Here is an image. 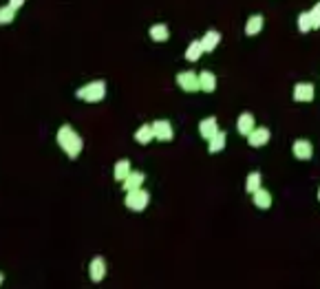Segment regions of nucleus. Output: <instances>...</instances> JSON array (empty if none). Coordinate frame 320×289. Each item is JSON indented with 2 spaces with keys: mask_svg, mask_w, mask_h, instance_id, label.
I'll return each instance as SVG.
<instances>
[{
  "mask_svg": "<svg viewBox=\"0 0 320 289\" xmlns=\"http://www.w3.org/2000/svg\"><path fill=\"white\" fill-rule=\"evenodd\" d=\"M148 34H150V38H153L155 42H166V40L170 38V29H168L166 24H153Z\"/></svg>",
  "mask_w": 320,
  "mask_h": 289,
  "instance_id": "6ab92c4d",
  "label": "nucleus"
},
{
  "mask_svg": "<svg viewBox=\"0 0 320 289\" xmlns=\"http://www.w3.org/2000/svg\"><path fill=\"white\" fill-rule=\"evenodd\" d=\"M254 121H256V119H254L252 113H241V115H239V121H236V130H239L241 135L248 137L249 133L256 128V124H254Z\"/></svg>",
  "mask_w": 320,
  "mask_h": 289,
  "instance_id": "9b49d317",
  "label": "nucleus"
},
{
  "mask_svg": "<svg viewBox=\"0 0 320 289\" xmlns=\"http://www.w3.org/2000/svg\"><path fill=\"white\" fill-rule=\"evenodd\" d=\"M2 280H5V276H2V274H0V285H2Z\"/></svg>",
  "mask_w": 320,
  "mask_h": 289,
  "instance_id": "bb28decb",
  "label": "nucleus"
},
{
  "mask_svg": "<svg viewBox=\"0 0 320 289\" xmlns=\"http://www.w3.org/2000/svg\"><path fill=\"white\" fill-rule=\"evenodd\" d=\"M143 179H146V174L143 172H139V170H130V174L124 179V190L128 192V190H137V188H142V183H143Z\"/></svg>",
  "mask_w": 320,
  "mask_h": 289,
  "instance_id": "ddd939ff",
  "label": "nucleus"
},
{
  "mask_svg": "<svg viewBox=\"0 0 320 289\" xmlns=\"http://www.w3.org/2000/svg\"><path fill=\"white\" fill-rule=\"evenodd\" d=\"M22 5H24V0H9V7H14L16 11H18Z\"/></svg>",
  "mask_w": 320,
  "mask_h": 289,
  "instance_id": "a878e982",
  "label": "nucleus"
},
{
  "mask_svg": "<svg viewBox=\"0 0 320 289\" xmlns=\"http://www.w3.org/2000/svg\"><path fill=\"white\" fill-rule=\"evenodd\" d=\"M14 18H16V9L14 7H0V24H9V22H14Z\"/></svg>",
  "mask_w": 320,
  "mask_h": 289,
  "instance_id": "b1692460",
  "label": "nucleus"
},
{
  "mask_svg": "<svg viewBox=\"0 0 320 289\" xmlns=\"http://www.w3.org/2000/svg\"><path fill=\"white\" fill-rule=\"evenodd\" d=\"M57 146L69 154V159H77L82 148H84V141H82V137L77 135L71 126L64 124L62 128L57 130Z\"/></svg>",
  "mask_w": 320,
  "mask_h": 289,
  "instance_id": "f257e3e1",
  "label": "nucleus"
},
{
  "mask_svg": "<svg viewBox=\"0 0 320 289\" xmlns=\"http://www.w3.org/2000/svg\"><path fill=\"white\" fill-rule=\"evenodd\" d=\"M177 84H179V88H181V91H186V93H196V91H201V86H199V75H196L195 71H183V73H179V75H177Z\"/></svg>",
  "mask_w": 320,
  "mask_h": 289,
  "instance_id": "20e7f679",
  "label": "nucleus"
},
{
  "mask_svg": "<svg viewBox=\"0 0 320 289\" xmlns=\"http://www.w3.org/2000/svg\"><path fill=\"white\" fill-rule=\"evenodd\" d=\"M311 29H314L311 14H309V11H302V14L298 16V31H301V34H309Z\"/></svg>",
  "mask_w": 320,
  "mask_h": 289,
  "instance_id": "4be33fe9",
  "label": "nucleus"
},
{
  "mask_svg": "<svg viewBox=\"0 0 320 289\" xmlns=\"http://www.w3.org/2000/svg\"><path fill=\"white\" fill-rule=\"evenodd\" d=\"M311 14V22H314V29H320V2L314 5V9L309 11Z\"/></svg>",
  "mask_w": 320,
  "mask_h": 289,
  "instance_id": "393cba45",
  "label": "nucleus"
},
{
  "mask_svg": "<svg viewBox=\"0 0 320 289\" xmlns=\"http://www.w3.org/2000/svg\"><path fill=\"white\" fill-rule=\"evenodd\" d=\"M318 201H320V186H318Z\"/></svg>",
  "mask_w": 320,
  "mask_h": 289,
  "instance_id": "cd10ccee",
  "label": "nucleus"
},
{
  "mask_svg": "<svg viewBox=\"0 0 320 289\" xmlns=\"http://www.w3.org/2000/svg\"><path fill=\"white\" fill-rule=\"evenodd\" d=\"M153 130H155V139H159V141H172L175 130H172V124L168 119H157L153 124Z\"/></svg>",
  "mask_w": 320,
  "mask_h": 289,
  "instance_id": "423d86ee",
  "label": "nucleus"
},
{
  "mask_svg": "<svg viewBox=\"0 0 320 289\" xmlns=\"http://www.w3.org/2000/svg\"><path fill=\"white\" fill-rule=\"evenodd\" d=\"M252 199H254V205H256L258 210H269V207H272V194H269V190H265V188H258L256 192L252 194Z\"/></svg>",
  "mask_w": 320,
  "mask_h": 289,
  "instance_id": "f8f14e48",
  "label": "nucleus"
},
{
  "mask_svg": "<svg viewBox=\"0 0 320 289\" xmlns=\"http://www.w3.org/2000/svg\"><path fill=\"white\" fill-rule=\"evenodd\" d=\"M316 97V88L311 82H298L296 86H294V100L296 102H311Z\"/></svg>",
  "mask_w": 320,
  "mask_h": 289,
  "instance_id": "39448f33",
  "label": "nucleus"
},
{
  "mask_svg": "<svg viewBox=\"0 0 320 289\" xmlns=\"http://www.w3.org/2000/svg\"><path fill=\"white\" fill-rule=\"evenodd\" d=\"M203 53H206V51H203V44H201V40H192V42L188 44L186 60H188V62H196V60H199Z\"/></svg>",
  "mask_w": 320,
  "mask_h": 289,
  "instance_id": "a211bd4d",
  "label": "nucleus"
},
{
  "mask_svg": "<svg viewBox=\"0 0 320 289\" xmlns=\"http://www.w3.org/2000/svg\"><path fill=\"white\" fill-rule=\"evenodd\" d=\"M292 150H294V157L301 161H309L311 157H314V146H311V141H307V139H296Z\"/></svg>",
  "mask_w": 320,
  "mask_h": 289,
  "instance_id": "0eeeda50",
  "label": "nucleus"
},
{
  "mask_svg": "<svg viewBox=\"0 0 320 289\" xmlns=\"http://www.w3.org/2000/svg\"><path fill=\"white\" fill-rule=\"evenodd\" d=\"M225 139H228V135H225L223 130H219L212 139H208V150H210V153H221V150L225 148Z\"/></svg>",
  "mask_w": 320,
  "mask_h": 289,
  "instance_id": "aec40b11",
  "label": "nucleus"
},
{
  "mask_svg": "<svg viewBox=\"0 0 320 289\" xmlns=\"http://www.w3.org/2000/svg\"><path fill=\"white\" fill-rule=\"evenodd\" d=\"M219 42H221V34H219V31H214V29L208 31V34L201 38V44H203V51H206V53L214 51V49L219 47Z\"/></svg>",
  "mask_w": 320,
  "mask_h": 289,
  "instance_id": "dca6fc26",
  "label": "nucleus"
},
{
  "mask_svg": "<svg viewBox=\"0 0 320 289\" xmlns=\"http://www.w3.org/2000/svg\"><path fill=\"white\" fill-rule=\"evenodd\" d=\"M263 24H265V20H263V16H252V18L245 22V35H258L261 34V29H263Z\"/></svg>",
  "mask_w": 320,
  "mask_h": 289,
  "instance_id": "f3484780",
  "label": "nucleus"
},
{
  "mask_svg": "<svg viewBox=\"0 0 320 289\" xmlns=\"http://www.w3.org/2000/svg\"><path fill=\"white\" fill-rule=\"evenodd\" d=\"M153 139H155V130H153V126H148V124L139 126L137 133H135V141H137V144H142V146H148Z\"/></svg>",
  "mask_w": 320,
  "mask_h": 289,
  "instance_id": "2eb2a0df",
  "label": "nucleus"
},
{
  "mask_svg": "<svg viewBox=\"0 0 320 289\" xmlns=\"http://www.w3.org/2000/svg\"><path fill=\"white\" fill-rule=\"evenodd\" d=\"M75 95L80 97V100L89 102V104L102 102V100H104V95H106V82H104V80H95V82H89V84H84V86L77 88Z\"/></svg>",
  "mask_w": 320,
  "mask_h": 289,
  "instance_id": "f03ea898",
  "label": "nucleus"
},
{
  "mask_svg": "<svg viewBox=\"0 0 320 289\" xmlns=\"http://www.w3.org/2000/svg\"><path fill=\"white\" fill-rule=\"evenodd\" d=\"M199 86H201V91H203V93H214V88H216V77H214V73L201 71V73H199Z\"/></svg>",
  "mask_w": 320,
  "mask_h": 289,
  "instance_id": "4468645a",
  "label": "nucleus"
},
{
  "mask_svg": "<svg viewBox=\"0 0 320 289\" xmlns=\"http://www.w3.org/2000/svg\"><path fill=\"white\" fill-rule=\"evenodd\" d=\"M130 170H133V166H130L128 159L117 161V164H115V181H124V179L130 174Z\"/></svg>",
  "mask_w": 320,
  "mask_h": 289,
  "instance_id": "412c9836",
  "label": "nucleus"
},
{
  "mask_svg": "<svg viewBox=\"0 0 320 289\" xmlns=\"http://www.w3.org/2000/svg\"><path fill=\"white\" fill-rule=\"evenodd\" d=\"M267 141H269V130L267 128H254L248 135V144L252 146V148H261V146H265Z\"/></svg>",
  "mask_w": 320,
  "mask_h": 289,
  "instance_id": "9d476101",
  "label": "nucleus"
},
{
  "mask_svg": "<svg viewBox=\"0 0 320 289\" xmlns=\"http://www.w3.org/2000/svg\"><path fill=\"white\" fill-rule=\"evenodd\" d=\"M258 188H261V172H249L248 181H245V192L254 194Z\"/></svg>",
  "mask_w": 320,
  "mask_h": 289,
  "instance_id": "5701e85b",
  "label": "nucleus"
},
{
  "mask_svg": "<svg viewBox=\"0 0 320 289\" xmlns=\"http://www.w3.org/2000/svg\"><path fill=\"white\" fill-rule=\"evenodd\" d=\"M89 276H91L93 283H102L106 276V260L102 256H95L91 260V265H89Z\"/></svg>",
  "mask_w": 320,
  "mask_h": 289,
  "instance_id": "6e6552de",
  "label": "nucleus"
},
{
  "mask_svg": "<svg viewBox=\"0 0 320 289\" xmlns=\"http://www.w3.org/2000/svg\"><path fill=\"white\" fill-rule=\"evenodd\" d=\"M150 203V192H146L143 188H137V190H128L126 192V199H124V205L133 212H142L146 210Z\"/></svg>",
  "mask_w": 320,
  "mask_h": 289,
  "instance_id": "7ed1b4c3",
  "label": "nucleus"
},
{
  "mask_svg": "<svg viewBox=\"0 0 320 289\" xmlns=\"http://www.w3.org/2000/svg\"><path fill=\"white\" fill-rule=\"evenodd\" d=\"M219 133V121L216 117H206L203 121H199V135L203 139H212V137Z\"/></svg>",
  "mask_w": 320,
  "mask_h": 289,
  "instance_id": "1a4fd4ad",
  "label": "nucleus"
}]
</instances>
